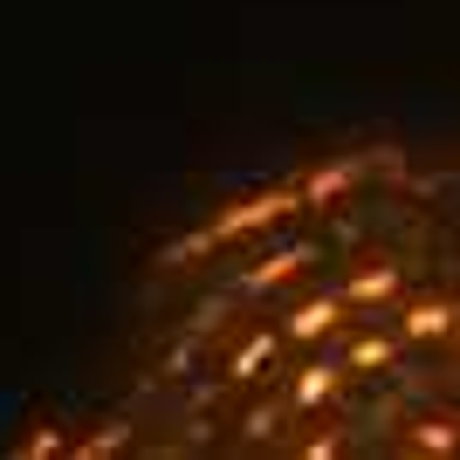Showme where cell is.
Masks as SVG:
<instances>
[{
	"label": "cell",
	"instance_id": "6da1fadb",
	"mask_svg": "<svg viewBox=\"0 0 460 460\" xmlns=\"http://www.w3.org/2000/svg\"><path fill=\"white\" fill-rule=\"evenodd\" d=\"M344 323H378L399 350L378 378L399 392V405L378 412V440L399 454H460V282H399L385 309L344 316Z\"/></svg>",
	"mask_w": 460,
	"mask_h": 460
},
{
	"label": "cell",
	"instance_id": "7a4b0ae2",
	"mask_svg": "<svg viewBox=\"0 0 460 460\" xmlns=\"http://www.w3.org/2000/svg\"><path fill=\"white\" fill-rule=\"evenodd\" d=\"M337 323H344L337 288H323V296H303V303L282 316V344H316V337H337Z\"/></svg>",
	"mask_w": 460,
	"mask_h": 460
},
{
	"label": "cell",
	"instance_id": "3957f363",
	"mask_svg": "<svg viewBox=\"0 0 460 460\" xmlns=\"http://www.w3.org/2000/svg\"><path fill=\"white\" fill-rule=\"evenodd\" d=\"M275 358H282V330H254L248 344L234 350V365H227V378L234 385H261L275 371Z\"/></svg>",
	"mask_w": 460,
	"mask_h": 460
}]
</instances>
